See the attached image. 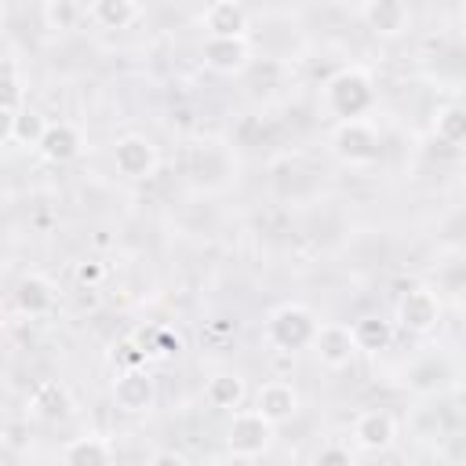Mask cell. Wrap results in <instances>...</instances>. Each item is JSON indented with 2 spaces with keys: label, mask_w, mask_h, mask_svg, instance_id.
<instances>
[{
  "label": "cell",
  "mask_w": 466,
  "mask_h": 466,
  "mask_svg": "<svg viewBox=\"0 0 466 466\" xmlns=\"http://www.w3.org/2000/svg\"><path fill=\"white\" fill-rule=\"evenodd\" d=\"M324 106L339 116V120H353L364 116L375 106V80L368 69L360 66H342L324 80Z\"/></svg>",
  "instance_id": "obj_1"
},
{
  "label": "cell",
  "mask_w": 466,
  "mask_h": 466,
  "mask_svg": "<svg viewBox=\"0 0 466 466\" xmlns=\"http://www.w3.org/2000/svg\"><path fill=\"white\" fill-rule=\"evenodd\" d=\"M317 324L320 320L306 302H284L266 317V339L280 353H299V350L309 346Z\"/></svg>",
  "instance_id": "obj_2"
},
{
  "label": "cell",
  "mask_w": 466,
  "mask_h": 466,
  "mask_svg": "<svg viewBox=\"0 0 466 466\" xmlns=\"http://www.w3.org/2000/svg\"><path fill=\"white\" fill-rule=\"evenodd\" d=\"M277 426L258 411V408H233L229 426H226V448L237 459H258L269 451Z\"/></svg>",
  "instance_id": "obj_3"
},
{
  "label": "cell",
  "mask_w": 466,
  "mask_h": 466,
  "mask_svg": "<svg viewBox=\"0 0 466 466\" xmlns=\"http://www.w3.org/2000/svg\"><path fill=\"white\" fill-rule=\"evenodd\" d=\"M331 153L342 164H375L382 157V135L364 116L339 120L335 131H331Z\"/></svg>",
  "instance_id": "obj_4"
},
{
  "label": "cell",
  "mask_w": 466,
  "mask_h": 466,
  "mask_svg": "<svg viewBox=\"0 0 466 466\" xmlns=\"http://www.w3.org/2000/svg\"><path fill=\"white\" fill-rule=\"evenodd\" d=\"M186 175L204 189L226 186L233 175V157L218 138H193L186 149Z\"/></svg>",
  "instance_id": "obj_5"
},
{
  "label": "cell",
  "mask_w": 466,
  "mask_h": 466,
  "mask_svg": "<svg viewBox=\"0 0 466 466\" xmlns=\"http://www.w3.org/2000/svg\"><path fill=\"white\" fill-rule=\"evenodd\" d=\"M113 167L127 178V182H146L157 175L160 167V149L149 135H138V131H127L113 142Z\"/></svg>",
  "instance_id": "obj_6"
},
{
  "label": "cell",
  "mask_w": 466,
  "mask_h": 466,
  "mask_svg": "<svg viewBox=\"0 0 466 466\" xmlns=\"http://www.w3.org/2000/svg\"><path fill=\"white\" fill-rule=\"evenodd\" d=\"M309 350H313L317 360H320L324 368H331V371L350 368L353 357L360 353V350H357V339H353V328L342 324V320H320L317 331H313V339H309Z\"/></svg>",
  "instance_id": "obj_7"
},
{
  "label": "cell",
  "mask_w": 466,
  "mask_h": 466,
  "mask_svg": "<svg viewBox=\"0 0 466 466\" xmlns=\"http://www.w3.org/2000/svg\"><path fill=\"white\" fill-rule=\"evenodd\" d=\"M113 404L127 415H146L157 404V379L146 371V364H127L113 379Z\"/></svg>",
  "instance_id": "obj_8"
},
{
  "label": "cell",
  "mask_w": 466,
  "mask_h": 466,
  "mask_svg": "<svg viewBox=\"0 0 466 466\" xmlns=\"http://www.w3.org/2000/svg\"><path fill=\"white\" fill-rule=\"evenodd\" d=\"M441 313H444V306L433 288H411L397 302V324L411 335H430L441 324Z\"/></svg>",
  "instance_id": "obj_9"
},
{
  "label": "cell",
  "mask_w": 466,
  "mask_h": 466,
  "mask_svg": "<svg viewBox=\"0 0 466 466\" xmlns=\"http://www.w3.org/2000/svg\"><path fill=\"white\" fill-rule=\"evenodd\" d=\"M200 58L218 76H240L251 66V44L248 36H208L200 44Z\"/></svg>",
  "instance_id": "obj_10"
},
{
  "label": "cell",
  "mask_w": 466,
  "mask_h": 466,
  "mask_svg": "<svg viewBox=\"0 0 466 466\" xmlns=\"http://www.w3.org/2000/svg\"><path fill=\"white\" fill-rule=\"evenodd\" d=\"M25 411H29V419H40V422L69 419L73 415V393L58 379H40L25 397Z\"/></svg>",
  "instance_id": "obj_11"
},
{
  "label": "cell",
  "mask_w": 466,
  "mask_h": 466,
  "mask_svg": "<svg viewBox=\"0 0 466 466\" xmlns=\"http://www.w3.org/2000/svg\"><path fill=\"white\" fill-rule=\"evenodd\" d=\"M11 299H15V309H18L22 317H29V320L47 317V313L55 309V302H58L55 284H51L44 273H25V277H18Z\"/></svg>",
  "instance_id": "obj_12"
},
{
  "label": "cell",
  "mask_w": 466,
  "mask_h": 466,
  "mask_svg": "<svg viewBox=\"0 0 466 466\" xmlns=\"http://www.w3.org/2000/svg\"><path fill=\"white\" fill-rule=\"evenodd\" d=\"M80 149H84V135L69 120H47V127L36 142V153L51 164H69V160L80 157Z\"/></svg>",
  "instance_id": "obj_13"
},
{
  "label": "cell",
  "mask_w": 466,
  "mask_h": 466,
  "mask_svg": "<svg viewBox=\"0 0 466 466\" xmlns=\"http://www.w3.org/2000/svg\"><path fill=\"white\" fill-rule=\"evenodd\" d=\"M299 390L291 386V382H284V379H269V382H262L258 390H255V408L273 422V426H284V422H291L295 415H299Z\"/></svg>",
  "instance_id": "obj_14"
},
{
  "label": "cell",
  "mask_w": 466,
  "mask_h": 466,
  "mask_svg": "<svg viewBox=\"0 0 466 466\" xmlns=\"http://www.w3.org/2000/svg\"><path fill=\"white\" fill-rule=\"evenodd\" d=\"M397 441V419L382 408H368L353 419V444L360 451H386Z\"/></svg>",
  "instance_id": "obj_15"
},
{
  "label": "cell",
  "mask_w": 466,
  "mask_h": 466,
  "mask_svg": "<svg viewBox=\"0 0 466 466\" xmlns=\"http://www.w3.org/2000/svg\"><path fill=\"white\" fill-rule=\"evenodd\" d=\"M364 22L375 36H400L411 22L408 0H364Z\"/></svg>",
  "instance_id": "obj_16"
},
{
  "label": "cell",
  "mask_w": 466,
  "mask_h": 466,
  "mask_svg": "<svg viewBox=\"0 0 466 466\" xmlns=\"http://www.w3.org/2000/svg\"><path fill=\"white\" fill-rule=\"evenodd\" d=\"M58 459L66 466H106L116 459V448L109 437H98V433H84V437H73L62 444Z\"/></svg>",
  "instance_id": "obj_17"
},
{
  "label": "cell",
  "mask_w": 466,
  "mask_h": 466,
  "mask_svg": "<svg viewBox=\"0 0 466 466\" xmlns=\"http://www.w3.org/2000/svg\"><path fill=\"white\" fill-rule=\"evenodd\" d=\"M451 379H455V368H451L448 357H441V353H426V357H419V360L404 371V382H408L415 393H437V390H444Z\"/></svg>",
  "instance_id": "obj_18"
},
{
  "label": "cell",
  "mask_w": 466,
  "mask_h": 466,
  "mask_svg": "<svg viewBox=\"0 0 466 466\" xmlns=\"http://www.w3.org/2000/svg\"><path fill=\"white\" fill-rule=\"evenodd\" d=\"M200 22L208 36H248V11L237 0H211Z\"/></svg>",
  "instance_id": "obj_19"
},
{
  "label": "cell",
  "mask_w": 466,
  "mask_h": 466,
  "mask_svg": "<svg viewBox=\"0 0 466 466\" xmlns=\"http://www.w3.org/2000/svg\"><path fill=\"white\" fill-rule=\"evenodd\" d=\"M248 397V382L237 375V371H215L208 382H204V400L215 408V411H233L240 408Z\"/></svg>",
  "instance_id": "obj_20"
},
{
  "label": "cell",
  "mask_w": 466,
  "mask_h": 466,
  "mask_svg": "<svg viewBox=\"0 0 466 466\" xmlns=\"http://www.w3.org/2000/svg\"><path fill=\"white\" fill-rule=\"evenodd\" d=\"M350 328H353V339H357V350L360 353H382L393 342V320H386L379 313H364Z\"/></svg>",
  "instance_id": "obj_21"
},
{
  "label": "cell",
  "mask_w": 466,
  "mask_h": 466,
  "mask_svg": "<svg viewBox=\"0 0 466 466\" xmlns=\"http://www.w3.org/2000/svg\"><path fill=\"white\" fill-rule=\"evenodd\" d=\"M430 127H433V138H437L441 146L459 149V146L466 142V109H462L459 102H448V106H441V109L433 113Z\"/></svg>",
  "instance_id": "obj_22"
},
{
  "label": "cell",
  "mask_w": 466,
  "mask_h": 466,
  "mask_svg": "<svg viewBox=\"0 0 466 466\" xmlns=\"http://www.w3.org/2000/svg\"><path fill=\"white\" fill-rule=\"evenodd\" d=\"M91 18L102 29H127L138 18V0H91Z\"/></svg>",
  "instance_id": "obj_23"
},
{
  "label": "cell",
  "mask_w": 466,
  "mask_h": 466,
  "mask_svg": "<svg viewBox=\"0 0 466 466\" xmlns=\"http://www.w3.org/2000/svg\"><path fill=\"white\" fill-rule=\"evenodd\" d=\"M80 22V4L76 0H44V25L55 33H69Z\"/></svg>",
  "instance_id": "obj_24"
},
{
  "label": "cell",
  "mask_w": 466,
  "mask_h": 466,
  "mask_svg": "<svg viewBox=\"0 0 466 466\" xmlns=\"http://www.w3.org/2000/svg\"><path fill=\"white\" fill-rule=\"evenodd\" d=\"M44 127H47V120L36 113V109H15V131H11V142H18V146H36L40 142V135H44Z\"/></svg>",
  "instance_id": "obj_25"
},
{
  "label": "cell",
  "mask_w": 466,
  "mask_h": 466,
  "mask_svg": "<svg viewBox=\"0 0 466 466\" xmlns=\"http://www.w3.org/2000/svg\"><path fill=\"white\" fill-rule=\"evenodd\" d=\"M22 84L15 73H0V106L4 109H22Z\"/></svg>",
  "instance_id": "obj_26"
},
{
  "label": "cell",
  "mask_w": 466,
  "mask_h": 466,
  "mask_svg": "<svg viewBox=\"0 0 466 466\" xmlns=\"http://www.w3.org/2000/svg\"><path fill=\"white\" fill-rule=\"evenodd\" d=\"M178 335L175 331H167V328H157V335H153V342H149V353H157V357H171V353H178Z\"/></svg>",
  "instance_id": "obj_27"
},
{
  "label": "cell",
  "mask_w": 466,
  "mask_h": 466,
  "mask_svg": "<svg viewBox=\"0 0 466 466\" xmlns=\"http://www.w3.org/2000/svg\"><path fill=\"white\" fill-rule=\"evenodd\" d=\"M317 462H353V451H350V444H335V441H328V444H320L317 448V455H313Z\"/></svg>",
  "instance_id": "obj_28"
},
{
  "label": "cell",
  "mask_w": 466,
  "mask_h": 466,
  "mask_svg": "<svg viewBox=\"0 0 466 466\" xmlns=\"http://www.w3.org/2000/svg\"><path fill=\"white\" fill-rule=\"evenodd\" d=\"M76 280H80L84 288H95V284L102 280V266H98V262H80V266H76Z\"/></svg>",
  "instance_id": "obj_29"
},
{
  "label": "cell",
  "mask_w": 466,
  "mask_h": 466,
  "mask_svg": "<svg viewBox=\"0 0 466 466\" xmlns=\"http://www.w3.org/2000/svg\"><path fill=\"white\" fill-rule=\"evenodd\" d=\"M149 462H153V466H182V462H186V455H182L178 448H160V451H153V455H149Z\"/></svg>",
  "instance_id": "obj_30"
},
{
  "label": "cell",
  "mask_w": 466,
  "mask_h": 466,
  "mask_svg": "<svg viewBox=\"0 0 466 466\" xmlns=\"http://www.w3.org/2000/svg\"><path fill=\"white\" fill-rule=\"evenodd\" d=\"M11 131H15V109H4L0 106V146L11 142Z\"/></svg>",
  "instance_id": "obj_31"
},
{
  "label": "cell",
  "mask_w": 466,
  "mask_h": 466,
  "mask_svg": "<svg viewBox=\"0 0 466 466\" xmlns=\"http://www.w3.org/2000/svg\"><path fill=\"white\" fill-rule=\"evenodd\" d=\"M0 342H4V320H0Z\"/></svg>",
  "instance_id": "obj_32"
},
{
  "label": "cell",
  "mask_w": 466,
  "mask_h": 466,
  "mask_svg": "<svg viewBox=\"0 0 466 466\" xmlns=\"http://www.w3.org/2000/svg\"><path fill=\"white\" fill-rule=\"evenodd\" d=\"M320 4H335V0H320Z\"/></svg>",
  "instance_id": "obj_33"
},
{
  "label": "cell",
  "mask_w": 466,
  "mask_h": 466,
  "mask_svg": "<svg viewBox=\"0 0 466 466\" xmlns=\"http://www.w3.org/2000/svg\"><path fill=\"white\" fill-rule=\"evenodd\" d=\"M208 4H211V0H208Z\"/></svg>",
  "instance_id": "obj_34"
}]
</instances>
